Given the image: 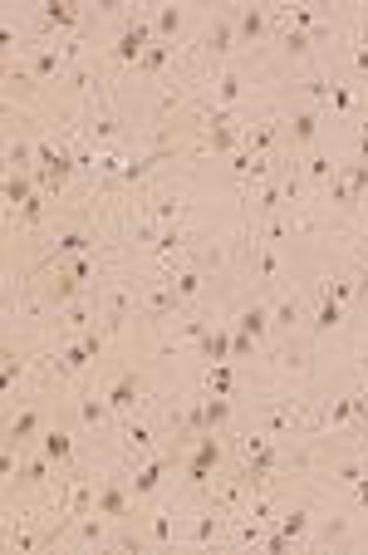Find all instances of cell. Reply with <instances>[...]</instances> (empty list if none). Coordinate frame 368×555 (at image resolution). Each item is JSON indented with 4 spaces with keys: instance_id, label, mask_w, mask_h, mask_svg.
Returning a JSON list of instances; mask_svg holds the SVG:
<instances>
[{
    "instance_id": "16",
    "label": "cell",
    "mask_w": 368,
    "mask_h": 555,
    "mask_svg": "<svg viewBox=\"0 0 368 555\" xmlns=\"http://www.w3.org/2000/svg\"><path fill=\"white\" fill-rule=\"evenodd\" d=\"M55 69H59V54H55V49H39V54H35V74L44 79V74H55Z\"/></svg>"
},
{
    "instance_id": "24",
    "label": "cell",
    "mask_w": 368,
    "mask_h": 555,
    "mask_svg": "<svg viewBox=\"0 0 368 555\" xmlns=\"http://www.w3.org/2000/svg\"><path fill=\"white\" fill-rule=\"evenodd\" d=\"M20 216H25V221H39V216H44V197H30V202L20 206Z\"/></svg>"
},
{
    "instance_id": "20",
    "label": "cell",
    "mask_w": 368,
    "mask_h": 555,
    "mask_svg": "<svg viewBox=\"0 0 368 555\" xmlns=\"http://www.w3.org/2000/svg\"><path fill=\"white\" fill-rule=\"evenodd\" d=\"M84 246H89L84 231H64V236H59V251H84Z\"/></svg>"
},
{
    "instance_id": "26",
    "label": "cell",
    "mask_w": 368,
    "mask_h": 555,
    "mask_svg": "<svg viewBox=\"0 0 368 555\" xmlns=\"http://www.w3.org/2000/svg\"><path fill=\"white\" fill-rule=\"evenodd\" d=\"M157 25H163V30H167V35H172V30H177V25H182V10H172V6H167V10H163V15H157Z\"/></svg>"
},
{
    "instance_id": "33",
    "label": "cell",
    "mask_w": 368,
    "mask_h": 555,
    "mask_svg": "<svg viewBox=\"0 0 368 555\" xmlns=\"http://www.w3.org/2000/svg\"><path fill=\"white\" fill-rule=\"evenodd\" d=\"M363 285H368V281H363Z\"/></svg>"
},
{
    "instance_id": "32",
    "label": "cell",
    "mask_w": 368,
    "mask_h": 555,
    "mask_svg": "<svg viewBox=\"0 0 368 555\" xmlns=\"http://www.w3.org/2000/svg\"><path fill=\"white\" fill-rule=\"evenodd\" d=\"M358 496H363V502H368V482H363V486H358Z\"/></svg>"
},
{
    "instance_id": "13",
    "label": "cell",
    "mask_w": 368,
    "mask_h": 555,
    "mask_svg": "<svg viewBox=\"0 0 368 555\" xmlns=\"http://www.w3.org/2000/svg\"><path fill=\"white\" fill-rule=\"evenodd\" d=\"M44 20H49V25H74L79 10H74V6H44Z\"/></svg>"
},
{
    "instance_id": "27",
    "label": "cell",
    "mask_w": 368,
    "mask_h": 555,
    "mask_svg": "<svg viewBox=\"0 0 368 555\" xmlns=\"http://www.w3.org/2000/svg\"><path fill=\"white\" fill-rule=\"evenodd\" d=\"M196 285H201V275H192V270H187V275H177V295H192Z\"/></svg>"
},
{
    "instance_id": "23",
    "label": "cell",
    "mask_w": 368,
    "mask_h": 555,
    "mask_svg": "<svg viewBox=\"0 0 368 555\" xmlns=\"http://www.w3.org/2000/svg\"><path fill=\"white\" fill-rule=\"evenodd\" d=\"M123 437H128V448H147V437H152V432H147L142 423H133V428H128Z\"/></svg>"
},
{
    "instance_id": "12",
    "label": "cell",
    "mask_w": 368,
    "mask_h": 555,
    "mask_svg": "<svg viewBox=\"0 0 368 555\" xmlns=\"http://www.w3.org/2000/svg\"><path fill=\"white\" fill-rule=\"evenodd\" d=\"M35 428H39V418H35V413H20V418L10 423V432H6V437H10V442H20V437H30Z\"/></svg>"
},
{
    "instance_id": "19",
    "label": "cell",
    "mask_w": 368,
    "mask_h": 555,
    "mask_svg": "<svg viewBox=\"0 0 368 555\" xmlns=\"http://www.w3.org/2000/svg\"><path fill=\"white\" fill-rule=\"evenodd\" d=\"M285 49H290V54H304V49H309V35H304V30H290V35H285Z\"/></svg>"
},
{
    "instance_id": "31",
    "label": "cell",
    "mask_w": 368,
    "mask_h": 555,
    "mask_svg": "<svg viewBox=\"0 0 368 555\" xmlns=\"http://www.w3.org/2000/svg\"><path fill=\"white\" fill-rule=\"evenodd\" d=\"M358 152H363V162H368V123H363V133H358Z\"/></svg>"
},
{
    "instance_id": "29",
    "label": "cell",
    "mask_w": 368,
    "mask_h": 555,
    "mask_svg": "<svg viewBox=\"0 0 368 555\" xmlns=\"http://www.w3.org/2000/svg\"><path fill=\"white\" fill-rule=\"evenodd\" d=\"M103 413H109V403H93V398H89V403H84V418H89V423H98V418H103Z\"/></svg>"
},
{
    "instance_id": "10",
    "label": "cell",
    "mask_w": 368,
    "mask_h": 555,
    "mask_svg": "<svg viewBox=\"0 0 368 555\" xmlns=\"http://www.w3.org/2000/svg\"><path fill=\"white\" fill-rule=\"evenodd\" d=\"M30 197H35V192H30V177H10V182H6V202H10V206H25Z\"/></svg>"
},
{
    "instance_id": "4",
    "label": "cell",
    "mask_w": 368,
    "mask_h": 555,
    "mask_svg": "<svg viewBox=\"0 0 368 555\" xmlns=\"http://www.w3.org/2000/svg\"><path fill=\"white\" fill-rule=\"evenodd\" d=\"M163 472H167V457H152V462L133 477V491H138V496H142V491H152L157 482H163Z\"/></svg>"
},
{
    "instance_id": "21",
    "label": "cell",
    "mask_w": 368,
    "mask_h": 555,
    "mask_svg": "<svg viewBox=\"0 0 368 555\" xmlns=\"http://www.w3.org/2000/svg\"><path fill=\"white\" fill-rule=\"evenodd\" d=\"M295 319H300V305H295V300H285V305L275 310V324H285V329H290Z\"/></svg>"
},
{
    "instance_id": "17",
    "label": "cell",
    "mask_w": 368,
    "mask_h": 555,
    "mask_svg": "<svg viewBox=\"0 0 368 555\" xmlns=\"http://www.w3.org/2000/svg\"><path fill=\"white\" fill-rule=\"evenodd\" d=\"M260 30H266V15H260V10H246V15H241V35H246V39H255Z\"/></svg>"
},
{
    "instance_id": "1",
    "label": "cell",
    "mask_w": 368,
    "mask_h": 555,
    "mask_svg": "<svg viewBox=\"0 0 368 555\" xmlns=\"http://www.w3.org/2000/svg\"><path fill=\"white\" fill-rule=\"evenodd\" d=\"M217 457H221V442L206 432V437L196 442V452H192V467H187V472H192V482H206V472L217 467Z\"/></svg>"
},
{
    "instance_id": "14",
    "label": "cell",
    "mask_w": 368,
    "mask_h": 555,
    "mask_svg": "<svg viewBox=\"0 0 368 555\" xmlns=\"http://www.w3.org/2000/svg\"><path fill=\"white\" fill-rule=\"evenodd\" d=\"M206 44H212L217 54H221V49H231V25H226V20H217V25H212V35H206Z\"/></svg>"
},
{
    "instance_id": "22",
    "label": "cell",
    "mask_w": 368,
    "mask_h": 555,
    "mask_svg": "<svg viewBox=\"0 0 368 555\" xmlns=\"http://www.w3.org/2000/svg\"><path fill=\"white\" fill-rule=\"evenodd\" d=\"M300 531H304V511H290V516H285V526H280V536L290 540V536H300Z\"/></svg>"
},
{
    "instance_id": "18",
    "label": "cell",
    "mask_w": 368,
    "mask_h": 555,
    "mask_svg": "<svg viewBox=\"0 0 368 555\" xmlns=\"http://www.w3.org/2000/svg\"><path fill=\"white\" fill-rule=\"evenodd\" d=\"M320 329H329V324H339V300H324L320 305V319H314Z\"/></svg>"
},
{
    "instance_id": "3",
    "label": "cell",
    "mask_w": 368,
    "mask_h": 555,
    "mask_svg": "<svg viewBox=\"0 0 368 555\" xmlns=\"http://www.w3.org/2000/svg\"><path fill=\"white\" fill-rule=\"evenodd\" d=\"M98 344H103L98 335H84V340H79V344H74V349L64 354V369H84V364H89V359L98 354Z\"/></svg>"
},
{
    "instance_id": "6",
    "label": "cell",
    "mask_w": 368,
    "mask_h": 555,
    "mask_svg": "<svg viewBox=\"0 0 368 555\" xmlns=\"http://www.w3.org/2000/svg\"><path fill=\"white\" fill-rule=\"evenodd\" d=\"M142 44H147V25H133V30L118 39V60H138Z\"/></svg>"
},
{
    "instance_id": "11",
    "label": "cell",
    "mask_w": 368,
    "mask_h": 555,
    "mask_svg": "<svg viewBox=\"0 0 368 555\" xmlns=\"http://www.w3.org/2000/svg\"><path fill=\"white\" fill-rule=\"evenodd\" d=\"M44 457L64 462V457H69V432H49V437H44Z\"/></svg>"
},
{
    "instance_id": "2",
    "label": "cell",
    "mask_w": 368,
    "mask_h": 555,
    "mask_svg": "<svg viewBox=\"0 0 368 555\" xmlns=\"http://www.w3.org/2000/svg\"><path fill=\"white\" fill-rule=\"evenodd\" d=\"M138 394H142V378H138V373H123V378L109 388V408H118V413H123V408H133V403H138Z\"/></svg>"
},
{
    "instance_id": "25",
    "label": "cell",
    "mask_w": 368,
    "mask_h": 555,
    "mask_svg": "<svg viewBox=\"0 0 368 555\" xmlns=\"http://www.w3.org/2000/svg\"><path fill=\"white\" fill-rule=\"evenodd\" d=\"M329 168H334L329 157H314V162H309V177H314V182H324V177H329Z\"/></svg>"
},
{
    "instance_id": "30",
    "label": "cell",
    "mask_w": 368,
    "mask_h": 555,
    "mask_svg": "<svg viewBox=\"0 0 368 555\" xmlns=\"http://www.w3.org/2000/svg\"><path fill=\"white\" fill-rule=\"evenodd\" d=\"M25 157H30V148H25V143H15V148H10V162H15V168H25Z\"/></svg>"
},
{
    "instance_id": "8",
    "label": "cell",
    "mask_w": 368,
    "mask_h": 555,
    "mask_svg": "<svg viewBox=\"0 0 368 555\" xmlns=\"http://www.w3.org/2000/svg\"><path fill=\"white\" fill-rule=\"evenodd\" d=\"M314 128H320V114H295L290 138H295V143H309V138H314Z\"/></svg>"
},
{
    "instance_id": "7",
    "label": "cell",
    "mask_w": 368,
    "mask_h": 555,
    "mask_svg": "<svg viewBox=\"0 0 368 555\" xmlns=\"http://www.w3.org/2000/svg\"><path fill=\"white\" fill-rule=\"evenodd\" d=\"M231 349H236V340H231V335H206V340H201V354L212 359V364H221Z\"/></svg>"
},
{
    "instance_id": "9",
    "label": "cell",
    "mask_w": 368,
    "mask_h": 555,
    "mask_svg": "<svg viewBox=\"0 0 368 555\" xmlns=\"http://www.w3.org/2000/svg\"><path fill=\"white\" fill-rule=\"evenodd\" d=\"M266 319H270L266 310H260V305H250V310H246V319H241V335H246V340H255L260 329H266Z\"/></svg>"
},
{
    "instance_id": "15",
    "label": "cell",
    "mask_w": 368,
    "mask_h": 555,
    "mask_svg": "<svg viewBox=\"0 0 368 555\" xmlns=\"http://www.w3.org/2000/svg\"><path fill=\"white\" fill-rule=\"evenodd\" d=\"M201 413H206V432H212L217 423H226V413H231V408H226V398H212V403H206Z\"/></svg>"
},
{
    "instance_id": "5",
    "label": "cell",
    "mask_w": 368,
    "mask_h": 555,
    "mask_svg": "<svg viewBox=\"0 0 368 555\" xmlns=\"http://www.w3.org/2000/svg\"><path fill=\"white\" fill-rule=\"evenodd\" d=\"M93 506H98V516H128V496H123L118 486H109V491H103Z\"/></svg>"
},
{
    "instance_id": "28",
    "label": "cell",
    "mask_w": 368,
    "mask_h": 555,
    "mask_svg": "<svg viewBox=\"0 0 368 555\" xmlns=\"http://www.w3.org/2000/svg\"><path fill=\"white\" fill-rule=\"evenodd\" d=\"M163 60H167V44H157V49H147V54H142V64H147V69H157Z\"/></svg>"
}]
</instances>
